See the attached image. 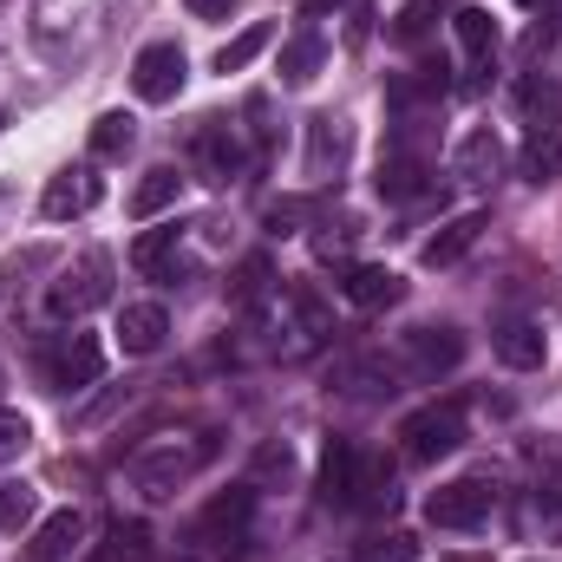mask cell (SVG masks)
I'll return each mask as SVG.
<instances>
[{"label":"cell","mask_w":562,"mask_h":562,"mask_svg":"<svg viewBox=\"0 0 562 562\" xmlns=\"http://www.w3.org/2000/svg\"><path fill=\"white\" fill-rule=\"evenodd\" d=\"M321 59H327L321 33H301V40H288V46H281V86H307V79L321 72Z\"/></svg>","instance_id":"cell-25"},{"label":"cell","mask_w":562,"mask_h":562,"mask_svg":"<svg viewBox=\"0 0 562 562\" xmlns=\"http://www.w3.org/2000/svg\"><path fill=\"white\" fill-rule=\"evenodd\" d=\"M249 510H256V484H236L229 497H216V504L203 510V530L223 537V543H236V537L249 530Z\"/></svg>","instance_id":"cell-20"},{"label":"cell","mask_w":562,"mask_h":562,"mask_svg":"<svg viewBox=\"0 0 562 562\" xmlns=\"http://www.w3.org/2000/svg\"><path fill=\"white\" fill-rule=\"evenodd\" d=\"M40 373H46L53 393H79V386H92V380L105 373V347H99L92 334H66V340L40 360Z\"/></svg>","instance_id":"cell-6"},{"label":"cell","mask_w":562,"mask_h":562,"mask_svg":"<svg viewBox=\"0 0 562 562\" xmlns=\"http://www.w3.org/2000/svg\"><path fill=\"white\" fill-rule=\"evenodd\" d=\"M307 216H314V203H301V196H288V203H269V210H262V223H269L276 236H294Z\"/></svg>","instance_id":"cell-33"},{"label":"cell","mask_w":562,"mask_h":562,"mask_svg":"<svg viewBox=\"0 0 562 562\" xmlns=\"http://www.w3.org/2000/svg\"><path fill=\"white\" fill-rule=\"evenodd\" d=\"M380 196L386 203H413V196H425L438 177H431V157L425 150H406V144H386V157H380Z\"/></svg>","instance_id":"cell-11"},{"label":"cell","mask_w":562,"mask_h":562,"mask_svg":"<svg viewBox=\"0 0 562 562\" xmlns=\"http://www.w3.org/2000/svg\"><path fill=\"white\" fill-rule=\"evenodd\" d=\"M347 150H353V132H347V119H334V112L307 119V177H314V183L340 177V170H347Z\"/></svg>","instance_id":"cell-12"},{"label":"cell","mask_w":562,"mask_h":562,"mask_svg":"<svg viewBox=\"0 0 562 562\" xmlns=\"http://www.w3.org/2000/svg\"><path fill=\"white\" fill-rule=\"evenodd\" d=\"M353 464H360V445L327 438V451H321V477H314V497H321L327 510H353Z\"/></svg>","instance_id":"cell-13"},{"label":"cell","mask_w":562,"mask_h":562,"mask_svg":"<svg viewBox=\"0 0 562 562\" xmlns=\"http://www.w3.org/2000/svg\"><path fill=\"white\" fill-rule=\"evenodd\" d=\"M269 288H276V262H269V256H249V262L236 269V281H229V301H236V307H256Z\"/></svg>","instance_id":"cell-29"},{"label":"cell","mask_w":562,"mask_h":562,"mask_svg":"<svg viewBox=\"0 0 562 562\" xmlns=\"http://www.w3.org/2000/svg\"><path fill=\"white\" fill-rule=\"evenodd\" d=\"M216 458V445L210 438H190V445H164V451H144L138 464H132V484H138L144 497H177L203 464Z\"/></svg>","instance_id":"cell-3"},{"label":"cell","mask_w":562,"mask_h":562,"mask_svg":"<svg viewBox=\"0 0 562 562\" xmlns=\"http://www.w3.org/2000/svg\"><path fill=\"white\" fill-rule=\"evenodd\" d=\"M491 347H497V360H504L510 373H537V367L550 360V340H543L537 321H504V327L491 334Z\"/></svg>","instance_id":"cell-14"},{"label":"cell","mask_w":562,"mask_h":562,"mask_svg":"<svg viewBox=\"0 0 562 562\" xmlns=\"http://www.w3.org/2000/svg\"><path fill=\"white\" fill-rule=\"evenodd\" d=\"M524 7H543V0H524Z\"/></svg>","instance_id":"cell-38"},{"label":"cell","mask_w":562,"mask_h":562,"mask_svg":"<svg viewBox=\"0 0 562 562\" xmlns=\"http://www.w3.org/2000/svg\"><path fill=\"white\" fill-rule=\"evenodd\" d=\"M400 445H406V458H419V464H438L445 451H458V445H464V400H431L419 413H406V419H400Z\"/></svg>","instance_id":"cell-2"},{"label":"cell","mask_w":562,"mask_h":562,"mask_svg":"<svg viewBox=\"0 0 562 562\" xmlns=\"http://www.w3.org/2000/svg\"><path fill=\"white\" fill-rule=\"evenodd\" d=\"M138 144V119L132 112H105V119H92V157H125Z\"/></svg>","instance_id":"cell-28"},{"label":"cell","mask_w":562,"mask_h":562,"mask_svg":"<svg viewBox=\"0 0 562 562\" xmlns=\"http://www.w3.org/2000/svg\"><path fill=\"white\" fill-rule=\"evenodd\" d=\"M183 72H190L183 46L177 40H150L138 59H132V92H138L144 105H170L183 92Z\"/></svg>","instance_id":"cell-5"},{"label":"cell","mask_w":562,"mask_h":562,"mask_svg":"<svg viewBox=\"0 0 562 562\" xmlns=\"http://www.w3.org/2000/svg\"><path fill=\"white\" fill-rule=\"evenodd\" d=\"M334 7H347V0H301V13H307V20H321V13H334Z\"/></svg>","instance_id":"cell-37"},{"label":"cell","mask_w":562,"mask_h":562,"mask_svg":"<svg viewBox=\"0 0 562 562\" xmlns=\"http://www.w3.org/2000/svg\"><path fill=\"white\" fill-rule=\"evenodd\" d=\"M164 334H170V314H164L157 301H132V307L119 314V347H125V353H138V360L164 347Z\"/></svg>","instance_id":"cell-17"},{"label":"cell","mask_w":562,"mask_h":562,"mask_svg":"<svg viewBox=\"0 0 562 562\" xmlns=\"http://www.w3.org/2000/svg\"><path fill=\"white\" fill-rule=\"evenodd\" d=\"M557 170H562V119H543L530 132V144H524V177L530 183H550Z\"/></svg>","instance_id":"cell-21"},{"label":"cell","mask_w":562,"mask_h":562,"mask_svg":"<svg viewBox=\"0 0 562 562\" xmlns=\"http://www.w3.org/2000/svg\"><path fill=\"white\" fill-rule=\"evenodd\" d=\"M183 7H190L196 20H229V7H236V0H183Z\"/></svg>","instance_id":"cell-36"},{"label":"cell","mask_w":562,"mask_h":562,"mask_svg":"<svg viewBox=\"0 0 562 562\" xmlns=\"http://www.w3.org/2000/svg\"><path fill=\"white\" fill-rule=\"evenodd\" d=\"M288 471H294V451H288V445H262V451H256V477H281V484H288Z\"/></svg>","instance_id":"cell-35"},{"label":"cell","mask_w":562,"mask_h":562,"mask_svg":"<svg viewBox=\"0 0 562 562\" xmlns=\"http://www.w3.org/2000/svg\"><path fill=\"white\" fill-rule=\"evenodd\" d=\"M26 445H33V425L20 419V413H7V406H0V464H7V458H20Z\"/></svg>","instance_id":"cell-34"},{"label":"cell","mask_w":562,"mask_h":562,"mask_svg":"<svg viewBox=\"0 0 562 562\" xmlns=\"http://www.w3.org/2000/svg\"><path fill=\"white\" fill-rule=\"evenodd\" d=\"M445 7H451V0H406V7H400V20H393V40H419Z\"/></svg>","instance_id":"cell-31"},{"label":"cell","mask_w":562,"mask_h":562,"mask_svg":"<svg viewBox=\"0 0 562 562\" xmlns=\"http://www.w3.org/2000/svg\"><path fill=\"white\" fill-rule=\"evenodd\" d=\"M477 236H484V210H464V216H451L431 243H425L419 256H425V269H451L458 256H471L477 249Z\"/></svg>","instance_id":"cell-16"},{"label":"cell","mask_w":562,"mask_h":562,"mask_svg":"<svg viewBox=\"0 0 562 562\" xmlns=\"http://www.w3.org/2000/svg\"><path fill=\"white\" fill-rule=\"evenodd\" d=\"M177 190H183V177H177L170 164L144 170L138 190H132V216H157V210H170V203H177Z\"/></svg>","instance_id":"cell-24"},{"label":"cell","mask_w":562,"mask_h":562,"mask_svg":"<svg viewBox=\"0 0 562 562\" xmlns=\"http://www.w3.org/2000/svg\"><path fill=\"white\" fill-rule=\"evenodd\" d=\"M425 517H431L438 530H477V524L491 517V491H484L477 477H458V484H438V491L425 497Z\"/></svg>","instance_id":"cell-9"},{"label":"cell","mask_w":562,"mask_h":562,"mask_svg":"<svg viewBox=\"0 0 562 562\" xmlns=\"http://www.w3.org/2000/svg\"><path fill=\"white\" fill-rule=\"evenodd\" d=\"M464 360V334L458 327H413L406 340H400V367L413 373V380H438V373H451Z\"/></svg>","instance_id":"cell-7"},{"label":"cell","mask_w":562,"mask_h":562,"mask_svg":"<svg viewBox=\"0 0 562 562\" xmlns=\"http://www.w3.org/2000/svg\"><path fill=\"white\" fill-rule=\"evenodd\" d=\"M170 249H177V223H170V229H144L138 243H132V269L170 281Z\"/></svg>","instance_id":"cell-26"},{"label":"cell","mask_w":562,"mask_h":562,"mask_svg":"<svg viewBox=\"0 0 562 562\" xmlns=\"http://www.w3.org/2000/svg\"><path fill=\"white\" fill-rule=\"evenodd\" d=\"M112 301V256L105 249H86V256H72L53 288H46V314L53 321H79V314H92V307H105Z\"/></svg>","instance_id":"cell-1"},{"label":"cell","mask_w":562,"mask_h":562,"mask_svg":"<svg viewBox=\"0 0 562 562\" xmlns=\"http://www.w3.org/2000/svg\"><path fill=\"white\" fill-rule=\"evenodd\" d=\"M497 170H504V144H497V132H471V138L458 144V157H451V177L471 183V190H491Z\"/></svg>","instance_id":"cell-15"},{"label":"cell","mask_w":562,"mask_h":562,"mask_svg":"<svg viewBox=\"0 0 562 562\" xmlns=\"http://www.w3.org/2000/svg\"><path fill=\"white\" fill-rule=\"evenodd\" d=\"M99 196H105V177H99L92 164H66V170L46 183V196H40V216H46V223H66V216H86Z\"/></svg>","instance_id":"cell-8"},{"label":"cell","mask_w":562,"mask_h":562,"mask_svg":"<svg viewBox=\"0 0 562 562\" xmlns=\"http://www.w3.org/2000/svg\"><path fill=\"white\" fill-rule=\"evenodd\" d=\"M353 562H419V543L413 537H373L353 550Z\"/></svg>","instance_id":"cell-32"},{"label":"cell","mask_w":562,"mask_h":562,"mask_svg":"<svg viewBox=\"0 0 562 562\" xmlns=\"http://www.w3.org/2000/svg\"><path fill=\"white\" fill-rule=\"evenodd\" d=\"M281 307H288V321H281L288 340L276 347L281 360H307V353H321V347L334 340V314H327V301H321L314 288H288Z\"/></svg>","instance_id":"cell-4"},{"label":"cell","mask_w":562,"mask_h":562,"mask_svg":"<svg viewBox=\"0 0 562 562\" xmlns=\"http://www.w3.org/2000/svg\"><path fill=\"white\" fill-rule=\"evenodd\" d=\"M340 294H347L353 307H393V301L406 294V281L393 276V269H373V262H360V269H347Z\"/></svg>","instance_id":"cell-19"},{"label":"cell","mask_w":562,"mask_h":562,"mask_svg":"<svg viewBox=\"0 0 562 562\" xmlns=\"http://www.w3.org/2000/svg\"><path fill=\"white\" fill-rule=\"evenodd\" d=\"M86 562H150V524H138V517L125 524V517H119V524L105 530V543Z\"/></svg>","instance_id":"cell-22"},{"label":"cell","mask_w":562,"mask_h":562,"mask_svg":"<svg viewBox=\"0 0 562 562\" xmlns=\"http://www.w3.org/2000/svg\"><path fill=\"white\" fill-rule=\"evenodd\" d=\"M40 517V491L33 484H0V530H26Z\"/></svg>","instance_id":"cell-30"},{"label":"cell","mask_w":562,"mask_h":562,"mask_svg":"<svg viewBox=\"0 0 562 562\" xmlns=\"http://www.w3.org/2000/svg\"><path fill=\"white\" fill-rule=\"evenodd\" d=\"M269 40H276V26H269V20L243 26V33H236V40H229V46L216 53V72H243L249 59H262V53H269Z\"/></svg>","instance_id":"cell-27"},{"label":"cell","mask_w":562,"mask_h":562,"mask_svg":"<svg viewBox=\"0 0 562 562\" xmlns=\"http://www.w3.org/2000/svg\"><path fill=\"white\" fill-rule=\"evenodd\" d=\"M79 537H86V517L79 510H59V517H46L40 524V537H33V557L40 562H59L79 550Z\"/></svg>","instance_id":"cell-23"},{"label":"cell","mask_w":562,"mask_h":562,"mask_svg":"<svg viewBox=\"0 0 562 562\" xmlns=\"http://www.w3.org/2000/svg\"><path fill=\"white\" fill-rule=\"evenodd\" d=\"M190 150H196V177L216 183V190L243 170V144H236V125L229 119H203V132L190 138Z\"/></svg>","instance_id":"cell-10"},{"label":"cell","mask_w":562,"mask_h":562,"mask_svg":"<svg viewBox=\"0 0 562 562\" xmlns=\"http://www.w3.org/2000/svg\"><path fill=\"white\" fill-rule=\"evenodd\" d=\"M451 26H458V46H464L471 72H491V59H497V20H491L484 7H458Z\"/></svg>","instance_id":"cell-18"}]
</instances>
